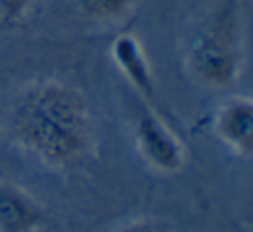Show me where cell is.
Masks as SVG:
<instances>
[{"label": "cell", "instance_id": "1", "mask_svg": "<svg viewBox=\"0 0 253 232\" xmlns=\"http://www.w3.org/2000/svg\"><path fill=\"white\" fill-rule=\"evenodd\" d=\"M16 141L52 168L82 165L92 148V118L84 95L57 80L25 87L11 106Z\"/></svg>", "mask_w": 253, "mask_h": 232}, {"label": "cell", "instance_id": "2", "mask_svg": "<svg viewBox=\"0 0 253 232\" xmlns=\"http://www.w3.org/2000/svg\"><path fill=\"white\" fill-rule=\"evenodd\" d=\"M241 0H224L191 40L186 56L187 68L207 87H229L241 73Z\"/></svg>", "mask_w": 253, "mask_h": 232}, {"label": "cell", "instance_id": "3", "mask_svg": "<svg viewBox=\"0 0 253 232\" xmlns=\"http://www.w3.org/2000/svg\"><path fill=\"white\" fill-rule=\"evenodd\" d=\"M135 139L142 158L155 170L175 173L184 165V149L175 135L146 106L135 111Z\"/></svg>", "mask_w": 253, "mask_h": 232}, {"label": "cell", "instance_id": "4", "mask_svg": "<svg viewBox=\"0 0 253 232\" xmlns=\"http://www.w3.org/2000/svg\"><path fill=\"white\" fill-rule=\"evenodd\" d=\"M215 134L238 155L248 156L253 151V101L232 97L222 104L213 120Z\"/></svg>", "mask_w": 253, "mask_h": 232}, {"label": "cell", "instance_id": "5", "mask_svg": "<svg viewBox=\"0 0 253 232\" xmlns=\"http://www.w3.org/2000/svg\"><path fill=\"white\" fill-rule=\"evenodd\" d=\"M43 218V208L21 187L0 186V232H35Z\"/></svg>", "mask_w": 253, "mask_h": 232}, {"label": "cell", "instance_id": "6", "mask_svg": "<svg viewBox=\"0 0 253 232\" xmlns=\"http://www.w3.org/2000/svg\"><path fill=\"white\" fill-rule=\"evenodd\" d=\"M111 57L118 70L146 99H155V81L141 42L130 33L120 35L111 43Z\"/></svg>", "mask_w": 253, "mask_h": 232}, {"label": "cell", "instance_id": "7", "mask_svg": "<svg viewBox=\"0 0 253 232\" xmlns=\"http://www.w3.org/2000/svg\"><path fill=\"white\" fill-rule=\"evenodd\" d=\"M137 0H78V7L87 18L99 23L122 19Z\"/></svg>", "mask_w": 253, "mask_h": 232}, {"label": "cell", "instance_id": "8", "mask_svg": "<svg viewBox=\"0 0 253 232\" xmlns=\"http://www.w3.org/2000/svg\"><path fill=\"white\" fill-rule=\"evenodd\" d=\"M35 0H0V23L5 26H18L32 12Z\"/></svg>", "mask_w": 253, "mask_h": 232}, {"label": "cell", "instance_id": "9", "mask_svg": "<svg viewBox=\"0 0 253 232\" xmlns=\"http://www.w3.org/2000/svg\"><path fill=\"white\" fill-rule=\"evenodd\" d=\"M118 232H173L167 222L156 220V218H142V220L132 222L126 227L120 229Z\"/></svg>", "mask_w": 253, "mask_h": 232}]
</instances>
